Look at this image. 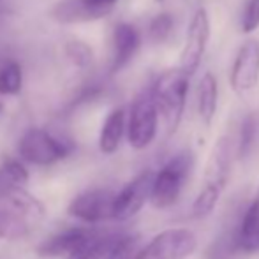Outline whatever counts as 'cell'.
<instances>
[{
	"mask_svg": "<svg viewBox=\"0 0 259 259\" xmlns=\"http://www.w3.org/2000/svg\"><path fill=\"white\" fill-rule=\"evenodd\" d=\"M154 178V171H143L134 180H131L122 191L116 192L115 203H113V221H127L140 213L145 203L150 201Z\"/></svg>",
	"mask_w": 259,
	"mask_h": 259,
	"instance_id": "cell-8",
	"label": "cell"
},
{
	"mask_svg": "<svg viewBox=\"0 0 259 259\" xmlns=\"http://www.w3.org/2000/svg\"><path fill=\"white\" fill-rule=\"evenodd\" d=\"M259 28V0H247L242 13V32L252 34Z\"/></svg>",
	"mask_w": 259,
	"mask_h": 259,
	"instance_id": "cell-26",
	"label": "cell"
},
{
	"mask_svg": "<svg viewBox=\"0 0 259 259\" xmlns=\"http://www.w3.org/2000/svg\"><path fill=\"white\" fill-rule=\"evenodd\" d=\"M254 140H256V118L252 115H247L240 127V138H238V157L245 159L250 154L254 147Z\"/></svg>",
	"mask_w": 259,
	"mask_h": 259,
	"instance_id": "cell-23",
	"label": "cell"
},
{
	"mask_svg": "<svg viewBox=\"0 0 259 259\" xmlns=\"http://www.w3.org/2000/svg\"><path fill=\"white\" fill-rule=\"evenodd\" d=\"M219 104V83L211 72H205L198 85V113L203 123L210 125L217 113Z\"/></svg>",
	"mask_w": 259,
	"mask_h": 259,
	"instance_id": "cell-16",
	"label": "cell"
},
{
	"mask_svg": "<svg viewBox=\"0 0 259 259\" xmlns=\"http://www.w3.org/2000/svg\"><path fill=\"white\" fill-rule=\"evenodd\" d=\"M72 145L45 129H30L21 136L18 152L21 159L35 166H52L71 154Z\"/></svg>",
	"mask_w": 259,
	"mask_h": 259,
	"instance_id": "cell-5",
	"label": "cell"
},
{
	"mask_svg": "<svg viewBox=\"0 0 259 259\" xmlns=\"http://www.w3.org/2000/svg\"><path fill=\"white\" fill-rule=\"evenodd\" d=\"M0 206L27 221L32 228L39 224L46 215V208L42 201H39L35 196L25 191L23 185H14V187L4 191L0 194Z\"/></svg>",
	"mask_w": 259,
	"mask_h": 259,
	"instance_id": "cell-11",
	"label": "cell"
},
{
	"mask_svg": "<svg viewBox=\"0 0 259 259\" xmlns=\"http://www.w3.org/2000/svg\"><path fill=\"white\" fill-rule=\"evenodd\" d=\"M52 16L60 23H79V21H92L101 18L85 0H62L55 6Z\"/></svg>",
	"mask_w": 259,
	"mask_h": 259,
	"instance_id": "cell-18",
	"label": "cell"
},
{
	"mask_svg": "<svg viewBox=\"0 0 259 259\" xmlns=\"http://www.w3.org/2000/svg\"><path fill=\"white\" fill-rule=\"evenodd\" d=\"M23 74L21 67L16 62H9L0 69V94L2 96H14L21 90Z\"/></svg>",
	"mask_w": 259,
	"mask_h": 259,
	"instance_id": "cell-22",
	"label": "cell"
},
{
	"mask_svg": "<svg viewBox=\"0 0 259 259\" xmlns=\"http://www.w3.org/2000/svg\"><path fill=\"white\" fill-rule=\"evenodd\" d=\"M192 167V155L189 152L175 155L167 160L159 173H155L154 185H152L150 203L157 210H166L171 208L178 201L182 194L187 177Z\"/></svg>",
	"mask_w": 259,
	"mask_h": 259,
	"instance_id": "cell-3",
	"label": "cell"
},
{
	"mask_svg": "<svg viewBox=\"0 0 259 259\" xmlns=\"http://www.w3.org/2000/svg\"><path fill=\"white\" fill-rule=\"evenodd\" d=\"M229 83L236 94H247L259 83V41H245L238 48L229 72Z\"/></svg>",
	"mask_w": 259,
	"mask_h": 259,
	"instance_id": "cell-9",
	"label": "cell"
},
{
	"mask_svg": "<svg viewBox=\"0 0 259 259\" xmlns=\"http://www.w3.org/2000/svg\"><path fill=\"white\" fill-rule=\"evenodd\" d=\"M231 171V140L221 136L208 155L205 173H203V187L192 203V215L196 219H205L213 211L221 199Z\"/></svg>",
	"mask_w": 259,
	"mask_h": 259,
	"instance_id": "cell-1",
	"label": "cell"
},
{
	"mask_svg": "<svg viewBox=\"0 0 259 259\" xmlns=\"http://www.w3.org/2000/svg\"><path fill=\"white\" fill-rule=\"evenodd\" d=\"M113 203H115V192L108 189H92L76 196L67 211L71 217L78 221L96 224V222L113 219Z\"/></svg>",
	"mask_w": 259,
	"mask_h": 259,
	"instance_id": "cell-10",
	"label": "cell"
},
{
	"mask_svg": "<svg viewBox=\"0 0 259 259\" xmlns=\"http://www.w3.org/2000/svg\"><path fill=\"white\" fill-rule=\"evenodd\" d=\"M208 41H210V16L205 7H198L191 18L180 52V69L185 74L192 76L198 71L206 53Z\"/></svg>",
	"mask_w": 259,
	"mask_h": 259,
	"instance_id": "cell-7",
	"label": "cell"
},
{
	"mask_svg": "<svg viewBox=\"0 0 259 259\" xmlns=\"http://www.w3.org/2000/svg\"><path fill=\"white\" fill-rule=\"evenodd\" d=\"M120 236H122V233L94 231L92 236L78 250L69 254L67 259H104Z\"/></svg>",
	"mask_w": 259,
	"mask_h": 259,
	"instance_id": "cell-17",
	"label": "cell"
},
{
	"mask_svg": "<svg viewBox=\"0 0 259 259\" xmlns=\"http://www.w3.org/2000/svg\"><path fill=\"white\" fill-rule=\"evenodd\" d=\"M94 231L85 228H71L60 231L57 235L50 236L48 240L37 247V254L45 257H57V256H69L74 250H78L87 240L92 236Z\"/></svg>",
	"mask_w": 259,
	"mask_h": 259,
	"instance_id": "cell-12",
	"label": "cell"
},
{
	"mask_svg": "<svg viewBox=\"0 0 259 259\" xmlns=\"http://www.w3.org/2000/svg\"><path fill=\"white\" fill-rule=\"evenodd\" d=\"M65 53H67L69 60L76 65V67H87L92 62V50L87 42L79 41V39H72L65 45Z\"/></svg>",
	"mask_w": 259,
	"mask_h": 259,
	"instance_id": "cell-24",
	"label": "cell"
},
{
	"mask_svg": "<svg viewBox=\"0 0 259 259\" xmlns=\"http://www.w3.org/2000/svg\"><path fill=\"white\" fill-rule=\"evenodd\" d=\"M159 115L166 123L167 134H175L184 118L185 103L189 94V74H185L180 67L166 71L155 79L152 85Z\"/></svg>",
	"mask_w": 259,
	"mask_h": 259,
	"instance_id": "cell-2",
	"label": "cell"
},
{
	"mask_svg": "<svg viewBox=\"0 0 259 259\" xmlns=\"http://www.w3.org/2000/svg\"><path fill=\"white\" fill-rule=\"evenodd\" d=\"M238 245L240 252L259 250V194L238 219Z\"/></svg>",
	"mask_w": 259,
	"mask_h": 259,
	"instance_id": "cell-14",
	"label": "cell"
},
{
	"mask_svg": "<svg viewBox=\"0 0 259 259\" xmlns=\"http://www.w3.org/2000/svg\"><path fill=\"white\" fill-rule=\"evenodd\" d=\"M85 2L89 4V6L92 7V9L96 11L101 18H103L113 9V7H115L116 0H85Z\"/></svg>",
	"mask_w": 259,
	"mask_h": 259,
	"instance_id": "cell-27",
	"label": "cell"
},
{
	"mask_svg": "<svg viewBox=\"0 0 259 259\" xmlns=\"http://www.w3.org/2000/svg\"><path fill=\"white\" fill-rule=\"evenodd\" d=\"M159 125V108L152 89L138 94L131 106L129 120H127V140L134 150L147 148L157 136Z\"/></svg>",
	"mask_w": 259,
	"mask_h": 259,
	"instance_id": "cell-4",
	"label": "cell"
},
{
	"mask_svg": "<svg viewBox=\"0 0 259 259\" xmlns=\"http://www.w3.org/2000/svg\"><path fill=\"white\" fill-rule=\"evenodd\" d=\"M141 236L138 235H123L116 240L104 259H136L141 252Z\"/></svg>",
	"mask_w": 259,
	"mask_h": 259,
	"instance_id": "cell-21",
	"label": "cell"
},
{
	"mask_svg": "<svg viewBox=\"0 0 259 259\" xmlns=\"http://www.w3.org/2000/svg\"><path fill=\"white\" fill-rule=\"evenodd\" d=\"M0 111H2V104H0Z\"/></svg>",
	"mask_w": 259,
	"mask_h": 259,
	"instance_id": "cell-28",
	"label": "cell"
},
{
	"mask_svg": "<svg viewBox=\"0 0 259 259\" xmlns=\"http://www.w3.org/2000/svg\"><path fill=\"white\" fill-rule=\"evenodd\" d=\"M28 182V171L20 160L6 159L0 166V194L14 185H25Z\"/></svg>",
	"mask_w": 259,
	"mask_h": 259,
	"instance_id": "cell-20",
	"label": "cell"
},
{
	"mask_svg": "<svg viewBox=\"0 0 259 259\" xmlns=\"http://www.w3.org/2000/svg\"><path fill=\"white\" fill-rule=\"evenodd\" d=\"M173 27H175V21L171 14L167 13L157 14L154 20H152L150 28H148L150 30V39L154 42H164L171 35Z\"/></svg>",
	"mask_w": 259,
	"mask_h": 259,
	"instance_id": "cell-25",
	"label": "cell"
},
{
	"mask_svg": "<svg viewBox=\"0 0 259 259\" xmlns=\"http://www.w3.org/2000/svg\"><path fill=\"white\" fill-rule=\"evenodd\" d=\"M140 48V32L129 23H118L113 30V62L111 71L123 69Z\"/></svg>",
	"mask_w": 259,
	"mask_h": 259,
	"instance_id": "cell-13",
	"label": "cell"
},
{
	"mask_svg": "<svg viewBox=\"0 0 259 259\" xmlns=\"http://www.w3.org/2000/svg\"><path fill=\"white\" fill-rule=\"evenodd\" d=\"M32 226L16 213L0 206V240H18L27 236Z\"/></svg>",
	"mask_w": 259,
	"mask_h": 259,
	"instance_id": "cell-19",
	"label": "cell"
},
{
	"mask_svg": "<svg viewBox=\"0 0 259 259\" xmlns=\"http://www.w3.org/2000/svg\"><path fill=\"white\" fill-rule=\"evenodd\" d=\"M127 125V115L123 108H115L113 111H109V115L106 116L103 129H101L99 136V148L101 152L106 155H111L118 150L120 143H122L123 133H125Z\"/></svg>",
	"mask_w": 259,
	"mask_h": 259,
	"instance_id": "cell-15",
	"label": "cell"
},
{
	"mask_svg": "<svg viewBox=\"0 0 259 259\" xmlns=\"http://www.w3.org/2000/svg\"><path fill=\"white\" fill-rule=\"evenodd\" d=\"M198 240L191 229L171 228L155 235L136 259H187L196 252Z\"/></svg>",
	"mask_w": 259,
	"mask_h": 259,
	"instance_id": "cell-6",
	"label": "cell"
}]
</instances>
